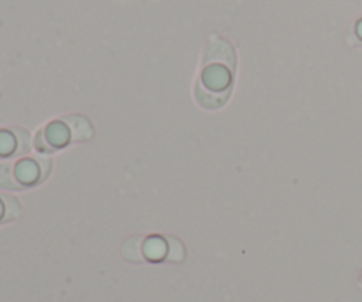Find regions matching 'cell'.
<instances>
[{
  "label": "cell",
  "mask_w": 362,
  "mask_h": 302,
  "mask_svg": "<svg viewBox=\"0 0 362 302\" xmlns=\"http://www.w3.org/2000/svg\"><path fill=\"white\" fill-rule=\"evenodd\" d=\"M237 57L235 50L226 39L212 35L202 60V73L194 87L197 101L204 108H221L228 101L233 87Z\"/></svg>",
  "instance_id": "1"
},
{
  "label": "cell",
  "mask_w": 362,
  "mask_h": 302,
  "mask_svg": "<svg viewBox=\"0 0 362 302\" xmlns=\"http://www.w3.org/2000/svg\"><path fill=\"white\" fill-rule=\"evenodd\" d=\"M168 246H170V251H168V255H166V258L172 262L182 260L184 258L182 244H180L177 239H168Z\"/></svg>",
  "instance_id": "9"
},
{
  "label": "cell",
  "mask_w": 362,
  "mask_h": 302,
  "mask_svg": "<svg viewBox=\"0 0 362 302\" xmlns=\"http://www.w3.org/2000/svg\"><path fill=\"white\" fill-rule=\"evenodd\" d=\"M64 120H66V124L69 126L73 141H87L90 140L92 134H94V129H92L90 122H88L85 117L69 115V117H64Z\"/></svg>",
  "instance_id": "5"
},
{
  "label": "cell",
  "mask_w": 362,
  "mask_h": 302,
  "mask_svg": "<svg viewBox=\"0 0 362 302\" xmlns=\"http://www.w3.org/2000/svg\"><path fill=\"white\" fill-rule=\"evenodd\" d=\"M21 216L20 202L9 194H0V225L14 221Z\"/></svg>",
  "instance_id": "6"
},
{
  "label": "cell",
  "mask_w": 362,
  "mask_h": 302,
  "mask_svg": "<svg viewBox=\"0 0 362 302\" xmlns=\"http://www.w3.org/2000/svg\"><path fill=\"white\" fill-rule=\"evenodd\" d=\"M71 140H73L71 129L66 124V120L62 119L49 122L48 126H45L39 131L37 137H35V147L42 154H52V152H57L62 147H66Z\"/></svg>",
  "instance_id": "3"
},
{
  "label": "cell",
  "mask_w": 362,
  "mask_h": 302,
  "mask_svg": "<svg viewBox=\"0 0 362 302\" xmlns=\"http://www.w3.org/2000/svg\"><path fill=\"white\" fill-rule=\"evenodd\" d=\"M165 243H163V239H159V237H156V239H148L147 243H145V257L148 258V260H161L163 257H165Z\"/></svg>",
  "instance_id": "8"
},
{
  "label": "cell",
  "mask_w": 362,
  "mask_h": 302,
  "mask_svg": "<svg viewBox=\"0 0 362 302\" xmlns=\"http://www.w3.org/2000/svg\"><path fill=\"white\" fill-rule=\"evenodd\" d=\"M52 163L46 158H21L0 165V187L9 191H23L41 184L49 175Z\"/></svg>",
  "instance_id": "2"
},
{
  "label": "cell",
  "mask_w": 362,
  "mask_h": 302,
  "mask_svg": "<svg viewBox=\"0 0 362 302\" xmlns=\"http://www.w3.org/2000/svg\"><path fill=\"white\" fill-rule=\"evenodd\" d=\"M141 243L144 239L141 237H133V239L127 240L122 248L124 258H127L129 262H141L144 260V251H141Z\"/></svg>",
  "instance_id": "7"
},
{
  "label": "cell",
  "mask_w": 362,
  "mask_h": 302,
  "mask_svg": "<svg viewBox=\"0 0 362 302\" xmlns=\"http://www.w3.org/2000/svg\"><path fill=\"white\" fill-rule=\"evenodd\" d=\"M356 32H357V35H359V37L362 39V20L359 21V23H357V28H356Z\"/></svg>",
  "instance_id": "10"
},
{
  "label": "cell",
  "mask_w": 362,
  "mask_h": 302,
  "mask_svg": "<svg viewBox=\"0 0 362 302\" xmlns=\"http://www.w3.org/2000/svg\"><path fill=\"white\" fill-rule=\"evenodd\" d=\"M28 131L21 127H0V159L20 158L30 152Z\"/></svg>",
  "instance_id": "4"
}]
</instances>
